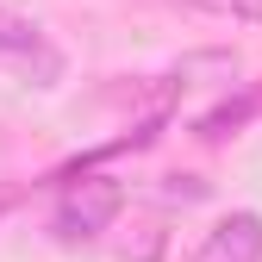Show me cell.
Here are the masks:
<instances>
[{
  "label": "cell",
  "instance_id": "cell-1",
  "mask_svg": "<svg viewBox=\"0 0 262 262\" xmlns=\"http://www.w3.org/2000/svg\"><path fill=\"white\" fill-rule=\"evenodd\" d=\"M125 206V187L106 181V175H81L62 187V206H56V237L62 244H88V237H100L106 225L119 219Z\"/></svg>",
  "mask_w": 262,
  "mask_h": 262
},
{
  "label": "cell",
  "instance_id": "cell-2",
  "mask_svg": "<svg viewBox=\"0 0 262 262\" xmlns=\"http://www.w3.org/2000/svg\"><path fill=\"white\" fill-rule=\"evenodd\" d=\"M0 62H19V69L38 81V88H50V81L62 75V56L50 50V38H44L31 19L7 13V7H0Z\"/></svg>",
  "mask_w": 262,
  "mask_h": 262
},
{
  "label": "cell",
  "instance_id": "cell-3",
  "mask_svg": "<svg viewBox=\"0 0 262 262\" xmlns=\"http://www.w3.org/2000/svg\"><path fill=\"white\" fill-rule=\"evenodd\" d=\"M193 262H262V219L256 212H231L219 219L206 244L193 250Z\"/></svg>",
  "mask_w": 262,
  "mask_h": 262
},
{
  "label": "cell",
  "instance_id": "cell-4",
  "mask_svg": "<svg viewBox=\"0 0 262 262\" xmlns=\"http://www.w3.org/2000/svg\"><path fill=\"white\" fill-rule=\"evenodd\" d=\"M244 119H250V100H237V106H219V113H206V119H200V138H206V144H219L225 131H237Z\"/></svg>",
  "mask_w": 262,
  "mask_h": 262
},
{
  "label": "cell",
  "instance_id": "cell-5",
  "mask_svg": "<svg viewBox=\"0 0 262 262\" xmlns=\"http://www.w3.org/2000/svg\"><path fill=\"white\" fill-rule=\"evenodd\" d=\"M187 7H200V13H225V19H250V25H262V0H187Z\"/></svg>",
  "mask_w": 262,
  "mask_h": 262
},
{
  "label": "cell",
  "instance_id": "cell-6",
  "mask_svg": "<svg viewBox=\"0 0 262 262\" xmlns=\"http://www.w3.org/2000/svg\"><path fill=\"white\" fill-rule=\"evenodd\" d=\"M7 206H13V193H0V219H7Z\"/></svg>",
  "mask_w": 262,
  "mask_h": 262
}]
</instances>
